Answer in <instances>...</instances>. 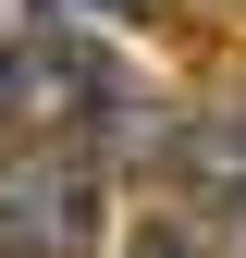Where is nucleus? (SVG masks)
<instances>
[{"mask_svg": "<svg viewBox=\"0 0 246 258\" xmlns=\"http://www.w3.org/2000/svg\"><path fill=\"white\" fill-rule=\"evenodd\" d=\"M99 246V148L25 136L0 160V258H86Z\"/></svg>", "mask_w": 246, "mask_h": 258, "instance_id": "f257e3e1", "label": "nucleus"}, {"mask_svg": "<svg viewBox=\"0 0 246 258\" xmlns=\"http://www.w3.org/2000/svg\"><path fill=\"white\" fill-rule=\"evenodd\" d=\"M197 221H209V246H222V258H246V172H234V184H222V197H209V209H197Z\"/></svg>", "mask_w": 246, "mask_h": 258, "instance_id": "f03ea898", "label": "nucleus"}, {"mask_svg": "<svg viewBox=\"0 0 246 258\" xmlns=\"http://www.w3.org/2000/svg\"><path fill=\"white\" fill-rule=\"evenodd\" d=\"M123 258H209V246H197V234H172V221H160V234H136Z\"/></svg>", "mask_w": 246, "mask_h": 258, "instance_id": "7ed1b4c3", "label": "nucleus"}]
</instances>
